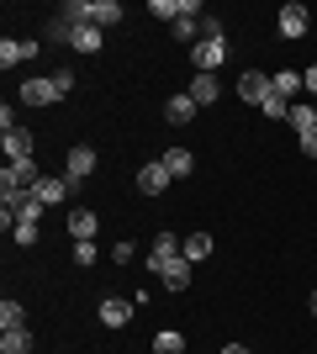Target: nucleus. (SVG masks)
I'll return each instance as SVG.
<instances>
[{
  "mask_svg": "<svg viewBox=\"0 0 317 354\" xmlns=\"http://www.w3.org/2000/svg\"><path fill=\"white\" fill-rule=\"evenodd\" d=\"M185 254V238L175 233V227H159V233H153V243H148V254H143V270H153V275H159V270L169 265V259H180Z\"/></svg>",
  "mask_w": 317,
  "mask_h": 354,
  "instance_id": "1",
  "label": "nucleus"
},
{
  "mask_svg": "<svg viewBox=\"0 0 317 354\" xmlns=\"http://www.w3.org/2000/svg\"><path fill=\"white\" fill-rule=\"evenodd\" d=\"M196 111H201V106L191 101L185 90H180V95H169V101H164V117L175 122V127H185V122H196Z\"/></svg>",
  "mask_w": 317,
  "mask_h": 354,
  "instance_id": "17",
  "label": "nucleus"
},
{
  "mask_svg": "<svg viewBox=\"0 0 317 354\" xmlns=\"http://www.w3.org/2000/svg\"><path fill=\"white\" fill-rule=\"evenodd\" d=\"M95 233H101V217H95L90 207L69 212V238H75V243H95Z\"/></svg>",
  "mask_w": 317,
  "mask_h": 354,
  "instance_id": "12",
  "label": "nucleus"
},
{
  "mask_svg": "<svg viewBox=\"0 0 317 354\" xmlns=\"http://www.w3.org/2000/svg\"><path fill=\"white\" fill-rule=\"evenodd\" d=\"M153 354H185V333L180 328H159L153 333Z\"/></svg>",
  "mask_w": 317,
  "mask_h": 354,
  "instance_id": "22",
  "label": "nucleus"
},
{
  "mask_svg": "<svg viewBox=\"0 0 317 354\" xmlns=\"http://www.w3.org/2000/svg\"><path fill=\"white\" fill-rule=\"evenodd\" d=\"M222 354H249V349H243V344H222Z\"/></svg>",
  "mask_w": 317,
  "mask_h": 354,
  "instance_id": "37",
  "label": "nucleus"
},
{
  "mask_svg": "<svg viewBox=\"0 0 317 354\" xmlns=\"http://www.w3.org/2000/svg\"><path fill=\"white\" fill-rule=\"evenodd\" d=\"M95 164H101V153H95L90 143H75L69 153H64V175L79 185V180H90V175H95Z\"/></svg>",
  "mask_w": 317,
  "mask_h": 354,
  "instance_id": "4",
  "label": "nucleus"
},
{
  "mask_svg": "<svg viewBox=\"0 0 317 354\" xmlns=\"http://www.w3.org/2000/svg\"><path fill=\"white\" fill-rule=\"evenodd\" d=\"M270 95H275V85H270V74H265V69H243V74H238V101L265 106Z\"/></svg>",
  "mask_w": 317,
  "mask_h": 354,
  "instance_id": "5",
  "label": "nucleus"
},
{
  "mask_svg": "<svg viewBox=\"0 0 317 354\" xmlns=\"http://www.w3.org/2000/svg\"><path fill=\"white\" fill-rule=\"evenodd\" d=\"M0 127H6V133H11V127H21V122H16V106H11V101L0 106Z\"/></svg>",
  "mask_w": 317,
  "mask_h": 354,
  "instance_id": "34",
  "label": "nucleus"
},
{
  "mask_svg": "<svg viewBox=\"0 0 317 354\" xmlns=\"http://www.w3.org/2000/svg\"><path fill=\"white\" fill-rule=\"evenodd\" d=\"M211 37H227V32H222V16H201V43H211Z\"/></svg>",
  "mask_w": 317,
  "mask_h": 354,
  "instance_id": "31",
  "label": "nucleus"
},
{
  "mask_svg": "<svg viewBox=\"0 0 317 354\" xmlns=\"http://www.w3.org/2000/svg\"><path fill=\"white\" fill-rule=\"evenodd\" d=\"M307 27H312L307 6H302V0H286V6H280V37H291V43H296V37H307Z\"/></svg>",
  "mask_w": 317,
  "mask_h": 354,
  "instance_id": "6",
  "label": "nucleus"
},
{
  "mask_svg": "<svg viewBox=\"0 0 317 354\" xmlns=\"http://www.w3.org/2000/svg\"><path fill=\"white\" fill-rule=\"evenodd\" d=\"M206 254H211V233H201V227H196V233H185V259H191V265H201Z\"/></svg>",
  "mask_w": 317,
  "mask_h": 354,
  "instance_id": "24",
  "label": "nucleus"
},
{
  "mask_svg": "<svg viewBox=\"0 0 317 354\" xmlns=\"http://www.w3.org/2000/svg\"><path fill=\"white\" fill-rule=\"evenodd\" d=\"M159 286H164V291H185V286H191V259H169L164 270H159Z\"/></svg>",
  "mask_w": 317,
  "mask_h": 354,
  "instance_id": "16",
  "label": "nucleus"
},
{
  "mask_svg": "<svg viewBox=\"0 0 317 354\" xmlns=\"http://www.w3.org/2000/svg\"><path fill=\"white\" fill-rule=\"evenodd\" d=\"M48 80H53V90H59V101L69 95V90H75V69H53Z\"/></svg>",
  "mask_w": 317,
  "mask_h": 354,
  "instance_id": "30",
  "label": "nucleus"
},
{
  "mask_svg": "<svg viewBox=\"0 0 317 354\" xmlns=\"http://www.w3.org/2000/svg\"><path fill=\"white\" fill-rule=\"evenodd\" d=\"M302 153H307V159H317V133H307V138H302Z\"/></svg>",
  "mask_w": 317,
  "mask_h": 354,
  "instance_id": "36",
  "label": "nucleus"
},
{
  "mask_svg": "<svg viewBox=\"0 0 317 354\" xmlns=\"http://www.w3.org/2000/svg\"><path fill=\"white\" fill-rule=\"evenodd\" d=\"M0 148H6V164H16V159H32V148H37V143H32L27 127H11V133L0 138Z\"/></svg>",
  "mask_w": 317,
  "mask_h": 354,
  "instance_id": "14",
  "label": "nucleus"
},
{
  "mask_svg": "<svg viewBox=\"0 0 317 354\" xmlns=\"http://www.w3.org/2000/svg\"><path fill=\"white\" fill-rule=\"evenodd\" d=\"M101 43H106L101 27H79L75 32V53H101Z\"/></svg>",
  "mask_w": 317,
  "mask_h": 354,
  "instance_id": "26",
  "label": "nucleus"
},
{
  "mask_svg": "<svg viewBox=\"0 0 317 354\" xmlns=\"http://www.w3.org/2000/svg\"><path fill=\"white\" fill-rule=\"evenodd\" d=\"M111 259H117V265H133V243H111Z\"/></svg>",
  "mask_w": 317,
  "mask_h": 354,
  "instance_id": "35",
  "label": "nucleus"
},
{
  "mask_svg": "<svg viewBox=\"0 0 317 354\" xmlns=\"http://www.w3.org/2000/svg\"><path fill=\"white\" fill-rule=\"evenodd\" d=\"M117 21H122V6H117V0H95V27H117Z\"/></svg>",
  "mask_w": 317,
  "mask_h": 354,
  "instance_id": "27",
  "label": "nucleus"
},
{
  "mask_svg": "<svg viewBox=\"0 0 317 354\" xmlns=\"http://www.w3.org/2000/svg\"><path fill=\"white\" fill-rule=\"evenodd\" d=\"M164 169H169V180H185L196 169V153L191 148H164Z\"/></svg>",
  "mask_w": 317,
  "mask_h": 354,
  "instance_id": "18",
  "label": "nucleus"
},
{
  "mask_svg": "<svg viewBox=\"0 0 317 354\" xmlns=\"http://www.w3.org/2000/svg\"><path fill=\"white\" fill-rule=\"evenodd\" d=\"M6 328H27V307H21V301H11V296L0 301V333H6Z\"/></svg>",
  "mask_w": 317,
  "mask_h": 354,
  "instance_id": "25",
  "label": "nucleus"
},
{
  "mask_svg": "<svg viewBox=\"0 0 317 354\" xmlns=\"http://www.w3.org/2000/svg\"><path fill=\"white\" fill-rule=\"evenodd\" d=\"M185 95H191L196 106H217V101H222V80H217V74H191Z\"/></svg>",
  "mask_w": 317,
  "mask_h": 354,
  "instance_id": "11",
  "label": "nucleus"
},
{
  "mask_svg": "<svg viewBox=\"0 0 317 354\" xmlns=\"http://www.w3.org/2000/svg\"><path fill=\"white\" fill-rule=\"evenodd\" d=\"M227 53H233V48H227V37L196 43V48H191V69H196V74H217V69L227 64Z\"/></svg>",
  "mask_w": 317,
  "mask_h": 354,
  "instance_id": "3",
  "label": "nucleus"
},
{
  "mask_svg": "<svg viewBox=\"0 0 317 354\" xmlns=\"http://www.w3.org/2000/svg\"><path fill=\"white\" fill-rule=\"evenodd\" d=\"M11 238H16V249H32V243H37V222H16Z\"/></svg>",
  "mask_w": 317,
  "mask_h": 354,
  "instance_id": "29",
  "label": "nucleus"
},
{
  "mask_svg": "<svg viewBox=\"0 0 317 354\" xmlns=\"http://www.w3.org/2000/svg\"><path fill=\"white\" fill-rule=\"evenodd\" d=\"M133 312H137V301H127V296H106L101 307H95V317H101L106 328H127V323H133Z\"/></svg>",
  "mask_w": 317,
  "mask_h": 354,
  "instance_id": "9",
  "label": "nucleus"
},
{
  "mask_svg": "<svg viewBox=\"0 0 317 354\" xmlns=\"http://www.w3.org/2000/svg\"><path fill=\"white\" fill-rule=\"evenodd\" d=\"M32 196H37L43 207H59V201H69V196H75V180H69V175H43Z\"/></svg>",
  "mask_w": 317,
  "mask_h": 354,
  "instance_id": "8",
  "label": "nucleus"
},
{
  "mask_svg": "<svg viewBox=\"0 0 317 354\" xmlns=\"http://www.w3.org/2000/svg\"><path fill=\"white\" fill-rule=\"evenodd\" d=\"M75 265H79V270L95 265V243H75Z\"/></svg>",
  "mask_w": 317,
  "mask_h": 354,
  "instance_id": "32",
  "label": "nucleus"
},
{
  "mask_svg": "<svg viewBox=\"0 0 317 354\" xmlns=\"http://www.w3.org/2000/svg\"><path fill=\"white\" fill-rule=\"evenodd\" d=\"M307 312H312V317H317V291H312V301H307Z\"/></svg>",
  "mask_w": 317,
  "mask_h": 354,
  "instance_id": "38",
  "label": "nucleus"
},
{
  "mask_svg": "<svg viewBox=\"0 0 317 354\" xmlns=\"http://www.w3.org/2000/svg\"><path fill=\"white\" fill-rule=\"evenodd\" d=\"M37 180H43V169H37V159H16L0 169V196L11 191H37Z\"/></svg>",
  "mask_w": 317,
  "mask_h": 354,
  "instance_id": "2",
  "label": "nucleus"
},
{
  "mask_svg": "<svg viewBox=\"0 0 317 354\" xmlns=\"http://www.w3.org/2000/svg\"><path fill=\"white\" fill-rule=\"evenodd\" d=\"M75 21H69V16H48V32H43V37H48V43H69V48H75Z\"/></svg>",
  "mask_w": 317,
  "mask_h": 354,
  "instance_id": "23",
  "label": "nucleus"
},
{
  "mask_svg": "<svg viewBox=\"0 0 317 354\" xmlns=\"http://www.w3.org/2000/svg\"><path fill=\"white\" fill-rule=\"evenodd\" d=\"M16 95H21L27 106H53V101H59L53 80H43V74H37V80H21V90H16Z\"/></svg>",
  "mask_w": 317,
  "mask_h": 354,
  "instance_id": "13",
  "label": "nucleus"
},
{
  "mask_svg": "<svg viewBox=\"0 0 317 354\" xmlns=\"http://www.w3.org/2000/svg\"><path fill=\"white\" fill-rule=\"evenodd\" d=\"M32 328H6V333H0V354H32Z\"/></svg>",
  "mask_w": 317,
  "mask_h": 354,
  "instance_id": "19",
  "label": "nucleus"
},
{
  "mask_svg": "<svg viewBox=\"0 0 317 354\" xmlns=\"http://www.w3.org/2000/svg\"><path fill=\"white\" fill-rule=\"evenodd\" d=\"M59 16H69L75 27H95V0H64Z\"/></svg>",
  "mask_w": 317,
  "mask_h": 354,
  "instance_id": "21",
  "label": "nucleus"
},
{
  "mask_svg": "<svg viewBox=\"0 0 317 354\" xmlns=\"http://www.w3.org/2000/svg\"><path fill=\"white\" fill-rule=\"evenodd\" d=\"M291 127H296V138L317 133V101H296L291 106Z\"/></svg>",
  "mask_w": 317,
  "mask_h": 354,
  "instance_id": "20",
  "label": "nucleus"
},
{
  "mask_svg": "<svg viewBox=\"0 0 317 354\" xmlns=\"http://www.w3.org/2000/svg\"><path fill=\"white\" fill-rule=\"evenodd\" d=\"M302 90H307V95H317V64H307V69H302Z\"/></svg>",
  "mask_w": 317,
  "mask_h": 354,
  "instance_id": "33",
  "label": "nucleus"
},
{
  "mask_svg": "<svg viewBox=\"0 0 317 354\" xmlns=\"http://www.w3.org/2000/svg\"><path fill=\"white\" fill-rule=\"evenodd\" d=\"M27 59H37V37H6L0 43V69H16Z\"/></svg>",
  "mask_w": 317,
  "mask_h": 354,
  "instance_id": "10",
  "label": "nucleus"
},
{
  "mask_svg": "<svg viewBox=\"0 0 317 354\" xmlns=\"http://www.w3.org/2000/svg\"><path fill=\"white\" fill-rule=\"evenodd\" d=\"M270 85H275V95H280V101H291V106H296V95H307V90H302V69H275Z\"/></svg>",
  "mask_w": 317,
  "mask_h": 354,
  "instance_id": "15",
  "label": "nucleus"
},
{
  "mask_svg": "<svg viewBox=\"0 0 317 354\" xmlns=\"http://www.w3.org/2000/svg\"><path fill=\"white\" fill-rule=\"evenodd\" d=\"M259 111H265V122H291V101H280V95H270Z\"/></svg>",
  "mask_w": 317,
  "mask_h": 354,
  "instance_id": "28",
  "label": "nucleus"
},
{
  "mask_svg": "<svg viewBox=\"0 0 317 354\" xmlns=\"http://www.w3.org/2000/svg\"><path fill=\"white\" fill-rule=\"evenodd\" d=\"M175 180H169V169H164V159H153V164H143L137 169V196H164Z\"/></svg>",
  "mask_w": 317,
  "mask_h": 354,
  "instance_id": "7",
  "label": "nucleus"
}]
</instances>
